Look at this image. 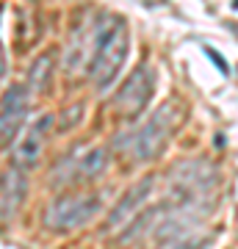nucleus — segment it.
<instances>
[{
    "label": "nucleus",
    "mask_w": 238,
    "mask_h": 249,
    "mask_svg": "<svg viewBox=\"0 0 238 249\" xmlns=\"http://www.w3.org/2000/svg\"><path fill=\"white\" fill-rule=\"evenodd\" d=\"M125 55H128V28L122 19L108 17L106 25L97 31V45L89 64V78L94 83V89L103 91L114 83L116 72L122 70Z\"/></svg>",
    "instance_id": "1"
},
{
    "label": "nucleus",
    "mask_w": 238,
    "mask_h": 249,
    "mask_svg": "<svg viewBox=\"0 0 238 249\" xmlns=\"http://www.w3.org/2000/svg\"><path fill=\"white\" fill-rule=\"evenodd\" d=\"M100 208H103V202L94 194H78V191L75 194H61L44 208L42 222L53 232H70L83 227L86 222H92L100 213Z\"/></svg>",
    "instance_id": "2"
},
{
    "label": "nucleus",
    "mask_w": 238,
    "mask_h": 249,
    "mask_svg": "<svg viewBox=\"0 0 238 249\" xmlns=\"http://www.w3.org/2000/svg\"><path fill=\"white\" fill-rule=\"evenodd\" d=\"M152 89H155V72H152L150 64H139V67L125 78L122 89L116 91V97H114L116 114L128 116V119H136V116L144 111V106L150 103Z\"/></svg>",
    "instance_id": "3"
},
{
    "label": "nucleus",
    "mask_w": 238,
    "mask_h": 249,
    "mask_svg": "<svg viewBox=\"0 0 238 249\" xmlns=\"http://www.w3.org/2000/svg\"><path fill=\"white\" fill-rule=\"evenodd\" d=\"M172 133V106H161L152 111V116L144 122L139 133L130 139V150L139 160H152L158 158Z\"/></svg>",
    "instance_id": "4"
},
{
    "label": "nucleus",
    "mask_w": 238,
    "mask_h": 249,
    "mask_svg": "<svg viewBox=\"0 0 238 249\" xmlns=\"http://www.w3.org/2000/svg\"><path fill=\"white\" fill-rule=\"evenodd\" d=\"M28 86L22 83H14L6 89L3 94V114H0V142H3V150H11L14 144V136L19 133V127L25 122V114H28Z\"/></svg>",
    "instance_id": "5"
},
{
    "label": "nucleus",
    "mask_w": 238,
    "mask_h": 249,
    "mask_svg": "<svg viewBox=\"0 0 238 249\" xmlns=\"http://www.w3.org/2000/svg\"><path fill=\"white\" fill-rule=\"evenodd\" d=\"M25 191H28L25 172L14 163L6 166L3 178H0V216H3V222H9L11 216L17 213V208L25 199Z\"/></svg>",
    "instance_id": "6"
},
{
    "label": "nucleus",
    "mask_w": 238,
    "mask_h": 249,
    "mask_svg": "<svg viewBox=\"0 0 238 249\" xmlns=\"http://www.w3.org/2000/svg\"><path fill=\"white\" fill-rule=\"evenodd\" d=\"M50 122H53V116H42V119L34 124V130H28V136L14 147V152H11L14 166H19L22 172H28V169L36 166V160H39V155H42V142H44V133H47Z\"/></svg>",
    "instance_id": "7"
},
{
    "label": "nucleus",
    "mask_w": 238,
    "mask_h": 249,
    "mask_svg": "<svg viewBox=\"0 0 238 249\" xmlns=\"http://www.w3.org/2000/svg\"><path fill=\"white\" fill-rule=\"evenodd\" d=\"M152 188H155V178L139 180V183H136V186H133L130 191H128V194L114 205V211H111V216H108V227H116L119 222H128L130 216L139 213V208L150 199Z\"/></svg>",
    "instance_id": "8"
},
{
    "label": "nucleus",
    "mask_w": 238,
    "mask_h": 249,
    "mask_svg": "<svg viewBox=\"0 0 238 249\" xmlns=\"http://www.w3.org/2000/svg\"><path fill=\"white\" fill-rule=\"evenodd\" d=\"M108 166V150L106 147H97V150H89L83 158L75 163L72 169V180H94L100 178Z\"/></svg>",
    "instance_id": "9"
},
{
    "label": "nucleus",
    "mask_w": 238,
    "mask_h": 249,
    "mask_svg": "<svg viewBox=\"0 0 238 249\" xmlns=\"http://www.w3.org/2000/svg\"><path fill=\"white\" fill-rule=\"evenodd\" d=\"M50 75H53V53H42L34 61V67L28 70V89H34V91L44 89Z\"/></svg>",
    "instance_id": "10"
},
{
    "label": "nucleus",
    "mask_w": 238,
    "mask_h": 249,
    "mask_svg": "<svg viewBox=\"0 0 238 249\" xmlns=\"http://www.w3.org/2000/svg\"><path fill=\"white\" fill-rule=\"evenodd\" d=\"M80 116H83V103H75V106H70L61 116H58V127L67 133V130H72V127L80 122Z\"/></svg>",
    "instance_id": "11"
},
{
    "label": "nucleus",
    "mask_w": 238,
    "mask_h": 249,
    "mask_svg": "<svg viewBox=\"0 0 238 249\" xmlns=\"http://www.w3.org/2000/svg\"><path fill=\"white\" fill-rule=\"evenodd\" d=\"M202 247H205V238L191 241V235H188V241H175V244H169L166 249H202Z\"/></svg>",
    "instance_id": "12"
},
{
    "label": "nucleus",
    "mask_w": 238,
    "mask_h": 249,
    "mask_svg": "<svg viewBox=\"0 0 238 249\" xmlns=\"http://www.w3.org/2000/svg\"><path fill=\"white\" fill-rule=\"evenodd\" d=\"M205 53H208V58H211V61L216 64V67H219V72H224V75H227V72H230V67L224 64V58H221V55L216 53V50H211V47H205Z\"/></svg>",
    "instance_id": "13"
},
{
    "label": "nucleus",
    "mask_w": 238,
    "mask_h": 249,
    "mask_svg": "<svg viewBox=\"0 0 238 249\" xmlns=\"http://www.w3.org/2000/svg\"><path fill=\"white\" fill-rule=\"evenodd\" d=\"M136 3H141V6H147V9H152V6H164L166 0H136Z\"/></svg>",
    "instance_id": "14"
},
{
    "label": "nucleus",
    "mask_w": 238,
    "mask_h": 249,
    "mask_svg": "<svg viewBox=\"0 0 238 249\" xmlns=\"http://www.w3.org/2000/svg\"><path fill=\"white\" fill-rule=\"evenodd\" d=\"M236 9H238V0H236Z\"/></svg>",
    "instance_id": "15"
}]
</instances>
